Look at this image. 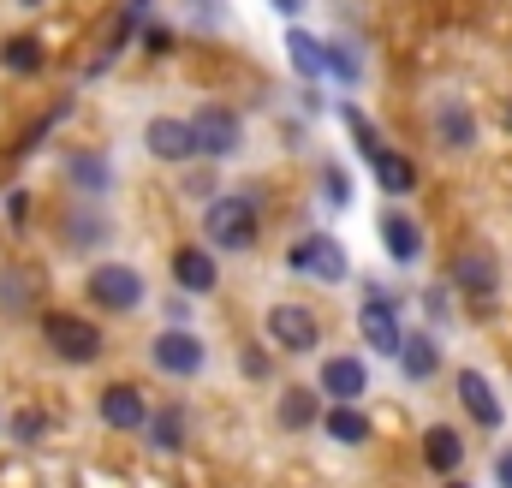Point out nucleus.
I'll return each mask as SVG.
<instances>
[{"label": "nucleus", "mask_w": 512, "mask_h": 488, "mask_svg": "<svg viewBox=\"0 0 512 488\" xmlns=\"http://www.w3.org/2000/svg\"><path fill=\"white\" fill-rule=\"evenodd\" d=\"M382 239H387V256H393L399 268H411V262L423 256V227H417L405 209H387L382 215Z\"/></svg>", "instance_id": "4468645a"}, {"label": "nucleus", "mask_w": 512, "mask_h": 488, "mask_svg": "<svg viewBox=\"0 0 512 488\" xmlns=\"http://www.w3.org/2000/svg\"><path fill=\"white\" fill-rule=\"evenodd\" d=\"M0 66L18 72V78H36V72L48 66V48H42L36 36H6V42H0Z\"/></svg>", "instance_id": "4be33fe9"}, {"label": "nucleus", "mask_w": 512, "mask_h": 488, "mask_svg": "<svg viewBox=\"0 0 512 488\" xmlns=\"http://www.w3.org/2000/svg\"><path fill=\"white\" fill-rule=\"evenodd\" d=\"M126 12H137V18H143V12H149V0H126Z\"/></svg>", "instance_id": "c9c22d12"}, {"label": "nucleus", "mask_w": 512, "mask_h": 488, "mask_svg": "<svg viewBox=\"0 0 512 488\" xmlns=\"http://www.w3.org/2000/svg\"><path fill=\"white\" fill-rule=\"evenodd\" d=\"M6 429H12V441H18V447H36V441L48 435V417H42L36 405H24V411H12V423H6Z\"/></svg>", "instance_id": "cd10ccee"}, {"label": "nucleus", "mask_w": 512, "mask_h": 488, "mask_svg": "<svg viewBox=\"0 0 512 488\" xmlns=\"http://www.w3.org/2000/svg\"><path fill=\"white\" fill-rule=\"evenodd\" d=\"M143 143H149V155H155V161H191V155H197L191 120H149Z\"/></svg>", "instance_id": "f8f14e48"}, {"label": "nucleus", "mask_w": 512, "mask_h": 488, "mask_svg": "<svg viewBox=\"0 0 512 488\" xmlns=\"http://www.w3.org/2000/svg\"><path fill=\"white\" fill-rule=\"evenodd\" d=\"M6 221H12V227L30 221V191H12V197H6Z\"/></svg>", "instance_id": "7c9ffc66"}, {"label": "nucleus", "mask_w": 512, "mask_h": 488, "mask_svg": "<svg viewBox=\"0 0 512 488\" xmlns=\"http://www.w3.org/2000/svg\"><path fill=\"white\" fill-rule=\"evenodd\" d=\"M143 298H149V286H143V274H137L131 262H102V268H90V304H96V310L126 316Z\"/></svg>", "instance_id": "7ed1b4c3"}, {"label": "nucleus", "mask_w": 512, "mask_h": 488, "mask_svg": "<svg viewBox=\"0 0 512 488\" xmlns=\"http://www.w3.org/2000/svg\"><path fill=\"white\" fill-rule=\"evenodd\" d=\"M453 280L471 292V298H495L501 292V262H495V250L489 244H471V250H459V262H453Z\"/></svg>", "instance_id": "6e6552de"}, {"label": "nucleus", "mask_w": 512, "mask_h": 488, "mask_svg": "<svg viewBox=\"0 0 512 488\" xmlns=\"http://www.w3.org/2000/svg\"><path fill=\"white\" fill-rule=\"evenodd\" d=\"M203 233H209V244H221V250H251L256 244V197L251 191L215 197L209 215H203Z\"/></svg>", "instance_id": "f257e3e1"}, {"label": "nucleus", "mask_w": 512, "mask_h": 488, "mask_svg": "<svg viewBox=\"0 0 512 488\" xmlns=\"http://www.w3.org/2000/svg\"><path fill=\"white\" fill-rule=\"evenodd\" d=\"M143 429H149V441H155V447H167V453H173V447H185V411H179V405L155 411Z\"/></svg>", "instance_id": "a878e982"}, {"label": "nucleus", "mask_w": 512, "mask_h": 488, "mask_svg": "<svg viewBox=\"0 0 512 488\" xmlns=\"http://www.w3.org/2000/svg\"><path fill=\"white\" fill-rule=\"evenodd\" d=\"M0 423H6V417H0Z\"/></svg>", "instance_id": "ea45409f"}, {"label": "nucleus", "mask_w": 512, "mask_h": 488, "mask_svg": "<svg viewBox=\"0 0 512 488\" xmlns=\"http://www.w3.org/2000/svg\"><path fill=\"white\" fill-rule=\"evenodd\" d=\"M143 42H149V54H167V48H173V36H167L161 24H149V36H143Z\"/></svg>", "instance_id": "473e14b6"}, {"label": "nucleus", "mask_w": 512, "mask_h": 488, "mask_svg": "<svg viewBox=\"0 0 512 488\" xmlns=\"http://www.w3.org/2000/svg\"><path fill=\"white\" fill-rule=\"evenodd\" d=\"M286 262L298 268V274H316V280H346V250L334 239H322V233H310V239H298L286 250Z\"/></svg>", "instance_id": "1a4fd4ad"}, {"label": "nucleus", "mask_w": 512, "mask_h": 488, "mask_svg": "<svg viewBox=\"0 0 512 488\" xmlns=\"http://www.w3.org/2000/svg\"><path fill=\"white\" fill-rule=\"evenodd\" d=\"M322 54H328V72H340L346 84H358V78H364V60H358V48H352V42H322Z\"/></svg>", "instance_id": "bb28decb"}, {"label": "nucleus", "mask_w": 512, "mask_h": 488, "mask_svg": "<svg viewBox=\"0 0 512 488\" xmlns=\"http://www.w3.org/2000/svg\"><path fill=\"white\" fill-rule=\"evenodd\" d=\"M322 185L334 191V203H352V185H346V173H340V167H328V173H322Z\"/></svg>", "instance_id": "2f4dec72"}, {"label": "nucleus", "mask_w": 512, "mask_h": 488, "mask_svg": "<svg viewBox=\"0 0 512 488\" xmlns=\"http://www.w3.org/2000/svg\"><path fill=\"white\" fill-rule=\"evenodd\" d=\"M322 393H328L334 405H358V399L370 393L364 358H328V364H322Z\"/></svg>", "instance_id": "9b49d317"}, {"label": "nucleus", "mask_w": 512, "mask_h": 488, "mask_svg": "<svg viewBox=\"0 0 512 488\" xmlns=\"http://www.w3.org/2000/svg\"><path fill=\"white\" fill-rule=\"evenodd\" d=\"M495 477H501V488H512V447L501 453V465H495Z\"/></svg>", "instance_id": "72a5a7b5"}, {"label": "nucleus", "mask_w": 512, "mask_h": 488, "mask_svg": "<svg viewBox=\"0 0 512 488\" xmlns=\"http://www.w3.org/2000/svg\"><path fill=\"white\" fill-rule=\"evenodd\" d=\"M102 423L108 429H120V435H131V429H143L149 423V399H143V387H131V381H114V387H102Z\"/></svg>", "instance_id": "9d476101"}, {"label": "nucleus", "mask_w": 512, "mask_h": 488, "mask_svg": "<svg viewBox=\"0 0 512 488\" xmlns=\"http://www.w3.org/2000/svg\"><path fill=\"white\" fill-rule=\"evenodd\" d=\"M423 465H429V471H441V477H453V471L465 465V441H459L447 423L423 429Z\"/></svg>", "instance_id": "f3484780"}, {"label": "nucleus", "mask_w": 512, "mask_h": 488, "mask_svg": "<svg viewBox=\"0 0 512 488\" xmlns=\"http://www.w3.org/2000/svg\"><path fill=\"white\" fill-rule=\"evenodd\" d=\"M274 417H280V429H292V435H304L322 411H316V393L310 387H280V405H274Z\"/></svg>", "instance_id": "5701e85b"}, {"label": "nucleus", "mask_w": 512, "mask_h": 488, "mask_svg": "<svg viewBox=\"0 0 512 488\" xmlns=\"http://www.w3.org/2000/svg\"><path fill=\"white\" fill-rule=\"evenodd\" d=\"M0 304H6V310H30V286H24L18 274H6V280H0Z\"/></svg>", "instance_id": "c756f323"}, {"label": "nucleus", "mask_w": 512, "mask_h": 488, "mask_svg": "<svg viewBox=\"0 0 512 488\" xmlns=\"http://www.w3.org/2000/svg\"><path fill=\"white\" fill-rule=\"evenodd\" d=\"M18 6H30V12H36V6H48V0H18Z\"/></svg>", "instance_id": "e433bc0d"}, {"label": "nucleus", "mask_w": 512, "mask_h": 488, "mask_svg": "<svg viewBox=\"0 0 512 488\" xmlns=\"http://www.w3.org/2000/svg\"><path fill=\"white\" fill-rule=\"evenodd\" d=\"M399 369H405L411 381H429V375L441 369V346H435V334H405V340H399Z\"/></svg>", "instance_id": "412c9836"}, {"label": "nucleus", "mask_w": 512, "mask_h": 488, "mask_svg": "<svg viewBox=\"0 0 512 488\" xmlns=\"http://www.w3.org/2000/svg\"><path fill=\"white\" fill-rule=\"evenodd\" d=\"M268 340L286 346V352H310V346L322 340L316 310H304V304H274V310H268Z\"/></svg>", "instance_id": "0eeeda50"}, {"label": "nucleus", "mask_w": 512, "mask_h": 488, "mask_svg": "<svg viewBox=\"0 0 512 488\" xmlns=\"http://www.w3.org/2000/svg\"><path fill=\"white\" fill-rule=\"evenodd\" d=\"M274 12H286V18H292V12H304V0H274Z\"/></svg>", "instance_id": "f704fd0d"}, {"label": "nucleus", "mask_w": 512, "mask_h": 488, "mask_svg": "<svg viewBox=\"0 0 512 488\" xmlns=\"http://www.w3.org/2000/svg\"><path fill=\"white\" fill-rule=\"evenodd\" d=\"M66 179L78 185V197H84V203H96V197H108L114 167H108L102 155H90V149H84V155H72V161H66Z\"/></svg>", "instance_id": "dca6fc26"}, {"label": "nucleus", "mask_w": 512, "mask_h": 488, "mask_svg": "<svg viewBox=\"0 0 512 488\" xmlns=\"http://www.w3.org/2000/svg\"><path fill=\"white\" fill-rule=\"evenodd\" d=\"M149 358H155L161 375H179V381H185V375L203 369V340H197L191 328H167V334L149 340Z\"/></svg>", "instance_id": "423d86ee"}, {"label": "nucleus", "mask_w": 512, "mask_h": 488, "mask_svg": "<svg viewBox=\"0 0 512 488\" xmlns=\"http://www.w3.org/2000/svg\"><path fill=\"white\" fill-rule=\"evenodd\" d=\"M358 328H364V340H370L382 358H399L405 328H399V292H393V286H370V298H364V310H358Z\"/></svg>", "instance_id": "20e7f679"}, {"label": "nucleus", "mask_w": 512, "mask_h": 488, "mask_svg": "<svg viewBox=\"0 0 512 488\" xmlns=\"http://www.w3.org/2000/svg\"><path fill=\"white\" fill-rule=\"evenodd\" d=\"M173 280H179L185 292H215L221 268H215V256H209L203 244H179V250H173Z\"/></svg>", "instance_id": "ddd939ff"}, {"label": "nucleus", "mask_w": 512, "mask_h": 488, "mask_svg": "<svg viewBox=\"0 0 512 488\" xmlns=\"http://www.w3.org/2000/svg\"><path fill=\"white\" fill-rule=\"evenodd\" d=\"M447 488H471V483H447Z\"/></svg>", "instance_id": "4c0bfd02"}, {"label": "nucleus", "mask_w": 512, "mask_h": 488, "mask_svg": "<svg viewBox=\"0 0 512 488\" xmlns=\"http://www.w3.org/2000/svg\"><path fill=\"white\" fill-rule=\"evenodd\" d=\"M0 488H36V471L24 459H0Z\"/></svg>", "instance_id": "c85d7f7f"}, {"label": "nucleus", "mask_w": 512, "mask_h": 488, "mask_svg": "<svg viewBox=\"0 0 512 488\" xmlns=\"http://www.w3.org/2000/svg\"><path fill=\"white\" fill-rule=\"evenodd\" d=\"M459 405L471 411V423H477V429H501V399H495V387H489L477 369H465V375H459Z\"/></svg>", "instance_id": "2eb2a0df"}, {"label": "nucleus", "mask_w": 512, "mask_h": 488, "mask_svg": "<svg viewBox=\"0 0 512 488\" xmlns=\"http://www.w3.org/2000/svg\"><path fill=\"white\" fill-rule=\"evenodd\" d=\"M60 233H66V244H72V250H96V244H108V221H102V215H96V209L78 197V203L66 209Z\"/></svg>", "instance_id": "a211bd4d"}, {"label": "nucleus", "mask_w": 512, "mask_h": 488, "mask_svg": "<svg viewBox=\"0 0 512 488\" xmlns=\"http://www.w3.org/2000/svg\"><path fill=\"white\" fill-rule=\"evenodd\" d=\"M435 131H441L447 149H471V137H477V125H471V114H465L459 102H441V108H435Z\"/></svg>", "instance_id": "393cba45"}, {"label": "nucleus", "mask_w": 512, "mask_h": 488, "mask_svg": "<svg viewBox=\"0 0 512 488\" xmlns=\"http://www.w3.org/2000/svg\"><path fill=\"white\" fill-rule=\"evenodd\" d=\"M42 340H48V352L66 358V364H96V358H102V328H96L90 316H72V310H48V316H42Z\"/></svg>", "instance_id": "f03ea898"}, {"label": "nucleus", "mask_w": 512, "mask_h": 488, "mask_svg": "<svg viewBox=\"0 0 512 488\" xmlns=\"http://www.w3.org/2000/svg\"><path fill=\"white\" fill-rule=\"evenodd\" d=\"M507 125H512V108H507Z\"/></svg>", "instance_id": "58836bf2"}, {"label": "nucleus", "mask_w": 512, "mask_h": 488, "mask_svg": "<svg viewBox=\"0 0 512 488\" xmlns=\"http://www.w3.org/2000/svg\"><path fill=\"white\" fill-rule=\"evenodd\" d=\"M286 60H292V72L298 78H328V54H322V36H310V30H292L286 36Z\"/></svg>", "instance_id": "aec40b11"}, {"label": "nucleus", "mask_w": 512, "mask_h": 488, "mask_svg": "<svg viewBox=\"0 0 512 488\" xmlns=\"http://www.w3.org/2000/svg\"><path fill=\"white\" fill-rule=\"evenodd\" d=\"M364 161H370V173H376V185H382L387 197H405V191L417 185V167H411L405 155H393L387 143L376 149V155H364Z\"/></svg>", "instance_id": "6ab92c4d"}, {"label": "nucleus", "mask_w": 512, "mask_h": 488, "mask_svg": "<svg viewBox=\"0 0 512 488\" xmlns=\"http://www.w3.org/2000/svg\"><path fill=\"white\" fill-rule=\"evenodd\" d=\"M322 423H328V435H334L340 447H358V441H370V417H364L358 405H334Z\"/></svg>", "instance_id": "b1692460"}, {"label": "nucleus", "mask_w": 512, "mask_h": 488, "mask_svg": "<svg viewBox=\"0 0 512 488\" xmlns=\"http://www.w3.org/2000/svg\"><path fill=\"white\" fill-rule=\"evenodd\" d=\"M191 137H197V155H209V161H227V155H239V120L227 114V108H197L191 114Z\"/></svg>", "instance_id": "39448f33"}]
</instances>
